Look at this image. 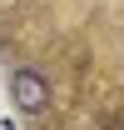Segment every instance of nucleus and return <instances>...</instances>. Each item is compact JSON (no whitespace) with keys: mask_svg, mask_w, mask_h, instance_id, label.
Returning a JSON list of instances; mask_svg holds the SVG:
<instances>
[{"mask_svg":"<svg viewBox=\"0 0 124 130\" xmlns=\"http://www.w3.org/2000/svg\"><path fill=\"white\" fill-rule=\"evenodd\" d=\"M10 100H15V110L40 115L50 105V80L40 75V70H15V75H10Z\"/></svg>","mask_w":124,"mask_h":130,"instance_id":"obj_1","label":"nucleus"},{"mask_svg":"<svg viewBox=\"0 0 124 130\" xmlns=\"http://www.w3.org/2000/svg\"><path fill=\"white\" fill-rule=\"evenodd\" d=\"M5 130H15V125H5Z\"/></svg>","mask_w":124,"mask_h":130,"instance_id":"obj_2","label":"nucleus"}]
</instances>
